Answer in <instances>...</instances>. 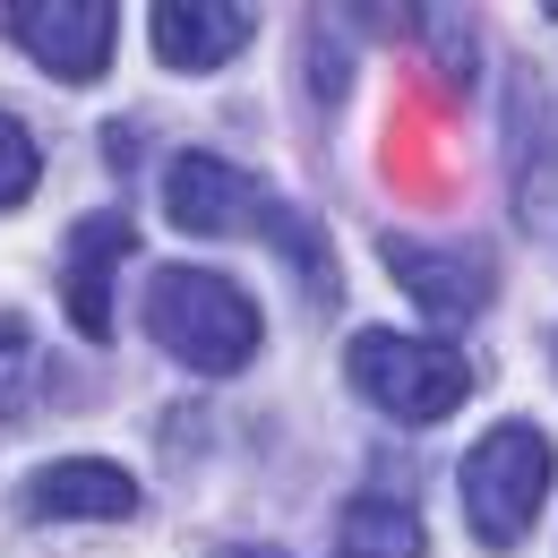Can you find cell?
Segmentation results:
<instances>
[{"label": "cell", "instance_id": "obj_1", "mask_svg": "<svg viewBox=\"0 0 558 558\" xmlns=\"http://www.w3.org/2000/svg\"><path fill=\"white\" fill-rule=\"evenodd\" d=\"M146 336L172 361L223 378L258 352V301L241 283H223L215 267H155L146 276Z\"/></svg>", "mask_w": 558, "mask_h": 558}, {"label": "cell", "instance_id": "obj_2", "mask_svg": "<svg viewBox=\"0 0 558 558\" xmlns=\"http://www.w3.org/2000/svg\"><path fill=\"white\" fill-rule=\"evenodd\" d=\"M550 438L533 429V421H498L489 438H473V456H464V515H473V542L482 550H515L524 533H533V515H542V498H550Z\"/></svg>", "mask_w": 558, "mask_h": 558}, {"label": "cell", "instance_id": "obj_3", "mask_svg": "<svg viewBox=\"0 0 558 558\" xmlns=\"http://www.w3.org/2000/svg\"><path fill=\"white\" fill-rule=\"evenodd\" d=\"M344 369H352V387L396 421H447L473 396L464 352L429 344V336H387V327H361L344 344Z\"/></svg>", "mask_w": 558, "mask_h": 558}, {"label": "cell", "instance_id": "obj_4", "mask_svg": "<svg viewBox=\"0 0 558 558\" xmlns=\"http://www.w3.org/2000/svg\"><path fill=\"white\" fill-rule=\"evenodd\" d=\"M387 276L404 283L429 318L464 327V318H482L489 292H498V258H489L482 241H413V232H387Z\"/></svg>", "mask_w": 558, "mask_h": 558}, {"label": "cell", "instance_id": "obj_5", "mask_svg": "<svg viewBox=\"0 0 558 558\" xmlns=\"http://www.w3.org/2000/svg\"><path fill=\"white\" fill-rule=\"evenodd\" d=\"M0 26L70 86L112 70V9L104 0H17V9H0Z\"/></svg>", "mask_w": 558, "mask_h": 558}, {"label": "cell", "instance_id": "obj_6", "mask_svg": "<svg viewBox=\"0 0 558 558\" xmlns=\"http://www.w3.org/2000/svg\"><path fill=\"white\" fill-rule=\"evenodd\" d=\"M163 215L181 232H241V223H267V198H258V181L241 163L190 146V155L163 163Z\"/></svg>", "mask_w": 558, "mask_h": 558}, {"label": "cell", "instance_id": "obj_7", "mask_svg": "<svg viewBox=\"0 0 558 558\" xmlns=\"http://www.w3.org/2000/svg\"><path fill=\"white\" fill-rule=\"evenodd\" d=\"M17 507L35 524H121V515H138V482L104 456H61V464L26 473Z\"/></svg>", "mask_w": 558, "mask_h": 558}, {"label": "cell", "instance_id": "obj_8", "mask_svg": "<svg viewBox=\"0 0 558 558\" xmlns=\"http://www.w3.org/2000/svg\"><path fill=\"white\" fill-rule=\"evenodd\" d=\"M130 258V215H77L70 258H61V310L86 344L112 336V267Z\"/></svg>", "mask_w": 558, "mask_h": 558}, {"label": "cell", "instance_id": "obj_9", "mask_svg": "<svg viewBox=\"0 0 558 558\" xmlns=\"http://www.w3.org/2000/svg\"><path fill=\"white\" fill-rule=\"evenodd\" d=\"M146 26L163 70H223L250 44V9H223V0H155Z\"/></svg>", "mask_w": 558, "mask_h": 558}, {"label": "cell", "instance_id": "obj_10", "mask_svg": "<svg viewBox=\"0 0 558 558\" xmlns=\"http://www.w3.org/2000/svg\"><path fill=\"white\" fill-rule=\"evenodd\" d=\"M421 515L404 507V498H344V524H336V550L344 558H421Z\"/></svg>", "mask_w": 558, "mask_h": 558}, {"label": "cell", "instance_id": "obj_11", "mask_svg": "<svg viewBox=\"0 0 558 558\" xmlns=\"http://www.w3.org/2000/svg\"><path fill=\"white\" fill-rule=\"evenodd\" d=\"M267 232H276L283 267H301V283H310V301H336V267H327V250H318V223L292 207H267Z\"/></svg>", "mask_w": 558, "mask_h": 558}, {"label": "cell", "instance_id": "obj_12", "mask_svg": "<svg viewBox=\"0 0 558 558\" xmlns=\"http://www.w3.org/2000/svg\"><path fill=\"white\" fill-rule=\"evenodd\" d=\"M35 181H44V155H35V138L0 112V207H17V198H35Z\"/></svg>", "mask_w": 558, "mask_h": 558}, {"label": "cell", "instance_id": "obj_13", "mask_svg": "<svg viewBox=\"0 0 558 558\" xmlns=\"http://www.w3.org/2000/svg\"><path fill=\"white\" fill-rule=\"evenodd\" d=\"M223 558H276V550H223Z\"/></svg>", "mask_w": 558, "mask_h": 558}, {"label": "cell", "instance_id": "obj_14", "mask_svg": "<svg viewBox=\"0 0 558 558\" xmlns=\"http://www.w3.org/2000/svg\"><path fill=\"white\" fill-rule=\"evenodd\" d=\"M550 26H558V0H550Z\"/></svg>", "mask_w": 558, "mask_h": 558}]
</instances>
